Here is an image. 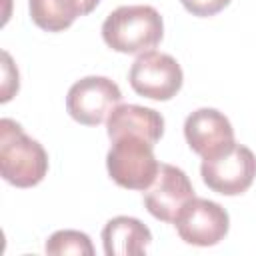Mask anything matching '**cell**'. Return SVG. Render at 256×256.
<instances>
[{
    "mask_svg": "<svg viewBox=\"0 0 256 256\" xmlns=\"http://www.w3.org/2000/svg\"><path fill=\"white\" fill-rule=\"evenodd\" d=\"M164 22L160 12L148 4L120 6L102 24V38L108 48L122 54H142L160 44Z\"/></svg>",
    "mask_w": 256,
    "mask_h": 256,
    "instance_id": "1",
    "label": "cell"
},
{
    "mask_svg": "<svg viewBox=\"0 0 256 256\" xmlns=\"http://www.w3.org/2000/svg\"><path fill=\"white\" fill-rule=\"evenodd\" d=\"M0 172L2 178L16 188L36 186L48 172L44 146L10 118L0 120Z\"/></svg>",
    "mask_w": 256,
    "mask_h": 256,
    "instance_id": "2",
    "label": "cell"
},
{
    "mask_svg": "<svg viewBox=\"0 0 256 256\" xmlns=\"http://www.w3.org/2000/svg\"><path fill=\"white\" fill-rule=\"evenodd\" d=\"M106 168L118 186L144 192L154 182L160 162L154 156V144L128 134L112 140L106 154Z\"/></svg>",
    "mask_w": 256,
    "mask_h": 256,
    "instance_id": "3",
    "label": "cell"
},
{
    "mask_svg": "<svg viewBox=\"0 0 256 256\" xmlns=\"http://www.w3.org/2000/svg\"><path fill=\"white\" fill-rule=\"evenodd\" d=\"M130 86L136 94L150 100H170L182 88V68L170 54L148 50L138 54L128 72Z\"/></svg>",
    "mask_w": 256,
    "mask_h": 256,
    "instance_id": "4",
    "label": "cell"
},
{
    "mask_svg": "<svg viewBox=\"0 0 256 256\" xmlns=\"http://www.w3.org/2000/svg\"><path fill=\"white\" fill-rule=\"evenodd\" d=\"M200 174L210 190L222 196H238L244 194L256 178V156L250 148L234 144L216 158H202Z\"/></svg>",
    "mask_w": 256,
    "mask_h": 256,
    "instance_id": "5",
    "label": "cell"
},
{
    "mask_svg": "<svg viewBox=\"0 0 256 256\" xmlns=\"http://www.w3.org/2000/svg\"><path fill=\"white\" fill-rule=\"evenodd\" d=\"M120 102L122 92L114 80L106 76H86L70 86L66 110L76 122L84 126H98Z\"/></svg>",
    "mask_w": 256,
    "mask_h": 256,
    "instance_id": "6",
    "label": "cell"
},
{
    "mask_svg": "<svg viewBox=\"0 0 256 256\" xmlns=\"http://www.w3.org/2000/svg\"><path fill=\"white\" fill-rule=\"evenodd\" d=\"M178 236L192 246H214L228 234V212L212 200L192 198L174 220Z\"/></svg>",
    "mask_w": 256,
    "mask_h": 256,
    "instance_id": "7",
    "label": "cell"
},
{
    "mask_svg": "<svg viewBox=\"0 0 256 256\" xmlns=\"http://www.w3.org/2000/svg\"><path fill=\"white\" fill-rule=\"evenodd\" d=\"M194 198V186L184 170L172 164H160L154 182L144 190V206L146 210L162 220L172 222L180 214V210Z\"/></svg>",
    "mask_w": 256,
    "mask_h": 256,
    "instance_id": "8",
    "label": "cell"
},
{
    "mask_svg": "<svg viewBox=\"0 0 256 256\" xmlns=\"http://www.w3.org/2000/svg\"><path fill=\"white\" fill-rule=\"evenodd\" d=\"M184 138L190 150L202 158H216L236 144L230 120L216 108H198L188 114L184 120Z\"/></svg>",
    "mask_w": 256,
    "mask_h": 256,
    "instance_id": "9",
    "label": "cell"
},
{
    "mask_svg": "<svg viewBox=\"0 0 256 256\" xmlns=\"http://www.w3.org/2000/svg\"><path fill=\"white\" fill-rule=\"evenodd\" d=\"M106 132L110 140L130 134L156 144L164 134V118L160 112L146 106L118 104L106 118Z\"/></svg>",
    "mask_w": 256,
    "mask_h": 256,
    "instance_id": "10",
    "label": "cell"
},
{
    "mask_svg": "<svg viewBox=\"0 0 256 256\" xmlns=\"http://www.w3.org/2000/svg\"><path fill=\"white\" fill-rule=\"evenodd\" d=\"M152 242V232L146 224L132 216H116L102 228V244L108 256H138Z\"/></svg>",
    "mask_w": 256,
    "mask_h": 256,
    "instance_id": "11",
    "label": "cell"
},
{
    "mask_svg": "<svg viewBox=\"0 0 256 256\" xmlns=\"http://www.w3.org/2000/svg\"><path fill=\"white\" fill-rule=\"evenodd\" d=\"M100 0H28L32 22L46 32H62L78 16L90 14Z\"/></svg>",
    "mask_w": 256,
    "mask_h": 256,
    "instance_id": "12",
    "label": "cell"
},
{
    "mask_svg": "<svg viewBox=\"0 0 256 256\" xmlns=\"http://www.w3.org/2000/svg\"><path fill=\"white\" fill-rule=\"evenodd\" d=\"M48 254H80V256H92L94 246L88 234L80 230H58L54 232L46 242Z\"/></svg>",
    "mask_w": 256,
    "mask_h": 256,
    "instance_id": "13",
    "label": "cell"
},
{
    "mask_svg": "<svg viewBox=\"0 0 256 256\" xmlns=\"http://www.w3.org/2000/svg\"><path fill=\"white\" fill-rule=\"evenodd\" d=\"M180 2L192 16H198V18L214 16L230 4V0H180Z\"/></svg>",
    "mask_w": 256,
    "mask_h": 256,
    "instance_id": "14",
    "label": "cell"
},
{
    "mask_svg": "<svg viewBox=\"0 0 256 256\" xmlns=\"http://www.w3.org/2000/svg\"><path fill=\"white\" fill-rule=\"evenodd\" d=\"M2 58H4V86H2V102H6L8 100V92H10V82L18 88V74H14V76H10V72L14 70V66H12V58H10V54L8 52H4L2 54Z\"/></svg>",
    "mask_w": 256,
    "mask_h": 256,
    "instance_id": "15",
    "label": "cell"
}]
</instances>
